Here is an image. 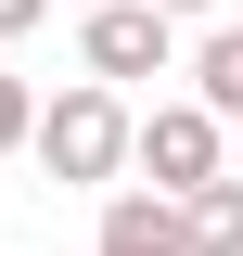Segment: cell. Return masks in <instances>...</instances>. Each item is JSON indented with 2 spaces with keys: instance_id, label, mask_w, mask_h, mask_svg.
I'll return each instance as SVG.
<instances>
[{
  "instance_id": "6da1fadb",
  "label": "cell",
  "mask_w": 243,
  "mask_h": 256,
  "mask_svg": "<svg viewBox=\"0 0 243 256\" xmlns=\"http://www.w3.org/2000/svg\"><path fill=\"white\" fill-rule=\"evenodd\" d=\"M38 166H52L64 192H102L141 166V116L116 102V77H77V90H52V116H38Z\"/></svg>"
},
{
  "instance_id": "7a4b0ae2",
  "label": "cell",
  "mask_w": 243,
  "mask_h": 256,
  "mask_svg": "<svg viewBox=\"0 0 243 256\" xmlns=\"http://www.w3.org/2000/svg\"><path fill=\"white\" fill-rule=\"evenodd\" d=\"M77 64H90V77H166V64H180V13H166V0H102V13H77Z\"/></svg>"
},
{
  "instance_id": "3957f363",
  "label": "cell",
  "mask_w": 243,
  "mask_h": 256,
  "mask_svg": "<svg viewBox=\"0 0 243 256\" xmlns=\"http://www.w3.org/2000/svg\"><path fill=\"white\" fill-rule=\"evenodd\" d=\"M218 141H230V116H218V102H154V116H141V180L192 205V192L230 180V166H218Z\"/></svg>"
},
{
  "instance_id": "277c9868",
  "label": "cell",
  "mask_w": 243,
  "mask_h": 256,
  "mask_svg": "<svg viewBox=\"0 0 243 256\" xmlns=\"http://www.w3.org/2000/svg\"><path fill=\"white\" fill-rule=\"evenodd\" d=\"M90 256H192V205L180 192H102V230H90Z\"/></svg>"
},
{
  "instance_id": "5b68a950",
  "label": "cell",
  "mask_w": 243,
  "mask_h": 256,
  "mask_svg": "<svg viewBox=\"0 0 243 256\" xmlns=\"http://www.w3.org/2000/svg\"><path fill=\"white\" fill-rule=\"evenodd\" d=\"M192 102H218V116L243 128V26H205V38H192Z\"/></svg>"
},
{
  "instance_id": "8992f818",
  "label": "cell",
  "mask_w": 243,
  "mask_h": 256,
  "mask_svg": "<svg viewBox=\"0 0 243 256\" xmlns=\"http://www.w3.org/2000/svg\"><path fill=\"white\" fill-rule=\"evenodd\" d=\"M192 256H243V180L192 192Z\"/></svg>"
},
{
  "instance_id": "52a82bcc",
  "label": "cell",
  "mask_w": 243,
  "mask_h": 256,
  "mask_svg": "<svg viewBox=\"0 0 243 256\" xmlns=\"http://www.w3.org/2000/svg\"><path fill=\"white\" fill-rule=\"evenodd\" d=\"M0 154H38V90L0 64Z\"/></svg>"
},
{
  "instance_id": "ba28073f",
  "label": "cell",
  "mask_w": 243,
  "mask_h": 256,
  "mask_svg": "<svg viewBox=\"0 0 243 256\" xmlns=\"http://www.w3.org/2000/svg\"><path fill=\"white\" fill-rule=\"evenodd\" d=\"M38 13H52V0H0V38H26V26H38Z\"/></svg>"
},
{
  "instance_id": "9c48e42d",
  "label": "cell",
  "mask_w": 243,
  "mask_h": 256,
  "mask_svg": "<svg viewBox=\"0 0 243 256\" xmlns=\"http://www.w3.org/2000/svg\"><path fill=\"white\" fill-rule=\"evenodd\" d=\"M166 13H205V0H166Z\"/></svg>"
},
{
  "instance_id": "30bf717a",
  "label": "cell",
  "mask_w": 243,
  "mask_h": 256,
  "mask_svg": "<svg viewBox=\"0 0 243 256\" xmlns=\"http://www.w3.org/2000/svg\"><path fill=\"white\" fill-rule=\"evenodd\" d=\"M64 13H102V0H64Z\"/></svg>"
}]
</instances>
